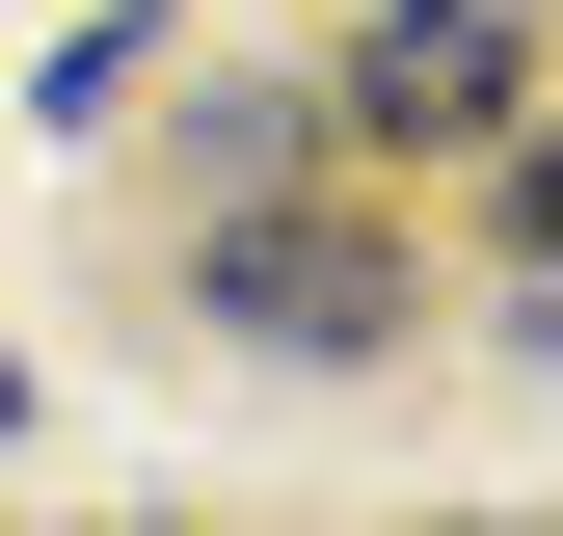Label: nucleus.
<instances>
[{"instance_id":"f257e3e1","label":"nucleus","mask_w":563,"mask_h":536,"mask_svg":"<svg viewBox=\"0 0 563 536\" xmlns=\"http://www.w3.org/2000/svg\"><path fill=\"white\" fill-rule=\"evenodd\" d=\"M216 322H242V349H402V242L376 215H296V188H242V215H216Z\"/></svg>"},{"instance_id":"7ed1b4c3","label":"nucleus","mask_w":563,"mask_h":536,"mask_svg":"<svg viewBox=\"0 0 563 536\" xmlns=\"http://www.w3.org/2000/svg\"><path fill=\"white\" fill-rule=\"evenodd\" d=\"M510 242H537V268H563V108H537V134H510Z\"/></svg>"},{"instance_id":"f03ea898","label":"nucleus","mask_w":563,"mask_h":536,"mask_svg":"<svg viewBox=\"0 0 563 536\" xmlns=\"http://www.w3.org/2000/svg\"><path fill=\"white\" fill-rule=\"evenodd\" d=\"M510 108H537L510 0H376V27H349V134H402V161H430V134H510Z\"/></svg>"},{"instance_id":"20e7f679","label":"nucleus","mask_w":563,"mask_h":536,"mask_svg":"<svg viewBox=\"0 0 563 536\" xmlns=\"http://www.w3.org/2000/svg\"><path fill=\"white\" fill-rule=\"evenodd\" d=\"M0 402H27V376H0Z\"/></svg>"}]
</instances>
